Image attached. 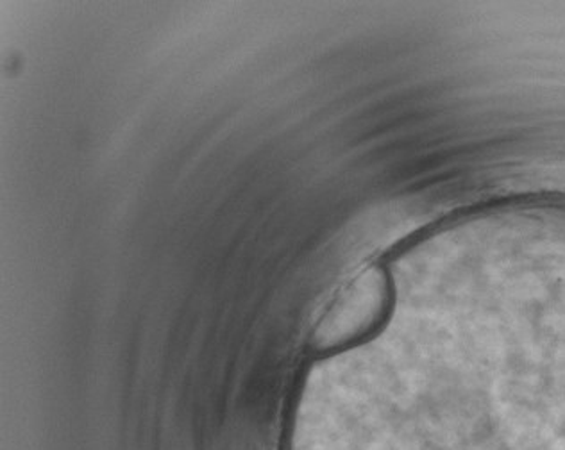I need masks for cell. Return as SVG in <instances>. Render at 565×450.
Here are the masks:
<instances>
[{
	"label": "cell",
	"instance_id": "1",
	"mask_svg": "<svg viewBox=\"0 0 565 450\" xmlns=\"http://www.w3.org/2000/svg\"><path fill=\"white\" fill-rule=\"evenodd\" d=\"M388 304V277L382 268H369L334 300L313 334V345L321 352L334 351L367 336L382 322Z\"/></svg>",
	"mask_w": 565,
	"mask_h": 450
}]
</instances>
